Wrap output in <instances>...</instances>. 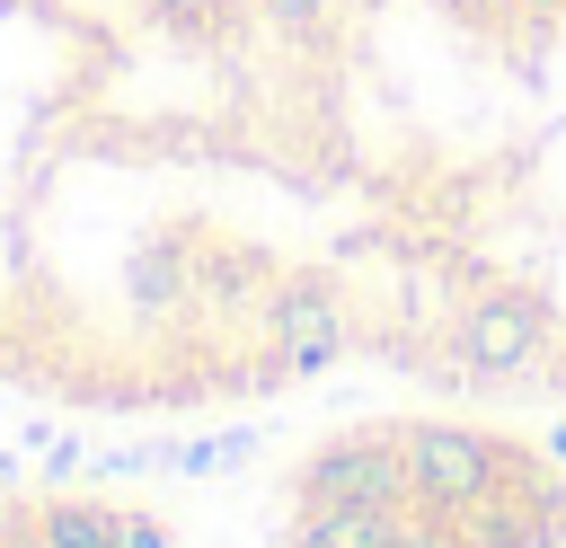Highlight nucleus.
Wrapping results in <instances>:
<instances>
[{"mask_svg":"<svg viewBox=\"0 0 566 548\" xmlns=\"http://www.w3.org/2000/svg\"><path fill=\"white\" fill-rule=\"evenodd\" d=\"M407 513H416V504H407ZM407 513H389V504H336V495H292L283 548H389Z\"/></svg>","mask_w":566,"mask_h":548,"instance_id":"nucleus-6","label":"nucleus"},{"mask_svg":"<svg viewBox=\"0 0 566 548\" xmlns=\"http://www.w3.org/2000/svg\"><path fill=\"white\" fill-rule=\"evenodd\" d=\"M389 548H460V539L442 530V513H424V504H416V513L398 521V539H389Z\"/></svg>","mask_w":566,"mask_h":548,"instance_id":"nucleus-7","label":"nucleus"},{"mask_svg":"<svg viewBox=\"0 0 566 548\" xmlns=\"http://www.w3.org/2000/svg\"><path fill=\"white\" fill-rule=\"evenodd\" d=\"M292 495H336V504H389V513H407L416 504V477H407L398 424H354V433L318 442L292 468Z\"/></svg>","mask_w":566,"mask_h":548,"instance_id":"nucleus-4","label":"nucleus"},{"mask_svg":"<svg viewBox=\"0 0 566 548\" xmlns=\"http://www.w3.org/2000/svg\"><path fill=\"white\" fill-rule=\"evenodd\" d=\"M256 345H265V380H310L327 362H345L354 345V309H345V283L301 265V274H274L265 309H256Z\"/></svg>","mask_w":566,"mask_h":548,"instance_id":"nucleus-2","label":"nucleus"},{"mask_svg":"<svg viewBox=\"0 0 566 548\" xmlns=\"http://www.w3.org/2000/svg\"><path fill=\"white\" fill-rule=\"evenodd\" d=\"M398 451H407V477H416V504H424V513L478 504V495H495V486H539V477H557L531 442L486 433V424H451V415H407V424H398Z\"/></svg>","mask_w":566,"mask_h":548,"instance_id":"nucleus-1","label":"nucleus"},{"mask_svg":"<svg viewBox=\"0 0 566 548\" xmlns=\"http://www.w3.org/2000/svg\"><path fill=\"white\" fill-rule=\"evenodd\" d=\"M115 548H168V521L159 513H124L115 521Z\"/></svg>","mask_w":566,"mask_h":548,"instance_id":"nucleus-8","label":"nucleus"},{"mask_svg":"<svg viewBox=\"0 0 566 548\" xmlns=\"http://www.w3.org/2000/svg\"><path fill=\"white\" fill-rule=\"evenodd\" d=\"M442 354H451V371H478V380H531V371H548L557 327H548V309L531 292L486 283L478 301H460L442 318Z\"/></svg>","mask_w":566,"mask_h":548,"instance_id":"nucleus-3","label":"nucleus"},{"mask_svg":"<svg viewBox=\"0 0 566 548\" xmlns=\"http://www.w3.org/2000/svg\"><path fill=\"white\" fill-rule=\"evenodd\" d=\"M442 530L460 548H557L566 539V486L539 477V486H495L478 504H451Z\"/></svg>","mask_w":566,"mask_h":548,"instance_id":"nucleus-5","label":"nucleus"}]
</instances>
